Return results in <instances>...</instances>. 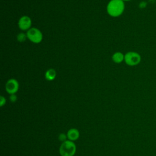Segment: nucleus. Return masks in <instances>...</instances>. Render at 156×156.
<instances>
[{
  "label": "nucleus",
  "mask_w": 156,
  "mask_h": 156,
  "mask_svg": "<svg viewBox=\"0 0 156 156\" xmlns=\"http://www.w3.org/2000/svg\"><path fill=\"white\" fill-rule=\"evenodd\" d=\"M67 135V138L68 140L74 141L77 140L80 136V133L78 129L76 128H71L66 133Z\"/></svg>",
  "instance_id": "nucleus-7"
},
{
  "label": "nucleus",
  "mask_w": 156,
  "mask_h": 156,
  "mask_svg": "<svg viewBox=\"0 0 156 156\" xmlns=\"http://www.w3.org/2000/svg\"><path fill=\"white\" fill-rule=\"evenodd\" d=\"M141 60V55L136 52L129 51L124 55V62L129 66L137 65Z\"/></svg>",
  "instance_id": "nucleus-3"
},
{
  "label": "nucleus",
  "mask_w": 156,
  "mask_h": 156,
  "mask_svg": "<svg viewBox=\"0 0 156 156\" xmlns=\"http://www.w3.org/2000/svg\"><path fill=\"white\" fill-rule=\"evenodd\" d=\"M56 77V72L54 69H49L45 73V78L47 80L51 81L55 79Z\"/></svg>",
  "instance_id": "nucleus-9"
},
{
  "label": "nucleus",
  "mask_w": 156,
  "mask_h": 156,
  "mask_svg": "<svg viewBox=\"0 0 156 156\" xmlns=\"http://www.w3.org/2000/svg\"><path fill=\"white\" fill-rule=\"evenodd\" d=\"M27 38L34 43H39L43 40L41 32L35 27H32L26 32Z\"/></svg>",
  "instance_id": "nucleus-4"
},
{
  "label": "nucleus",
  "mask_w": 156,
  "mask_h": 156,
  "mask_svg": "<svg viewBox=\"0 0 156 156\" xmlns=\"http://www.w3.org/2000/svg\"><path fill=\"white\" fill-rule=\"evenodd\" d=\"M6 103V99L5 98L2 96H0V106L1 107H2L3 105H4Z\"/></svg>",
  "instance_id": "nucleus-13"
},
{
  "label": "nucleus",
  "mask_w": 156,
  "mask_h": 156,
  "mask_svg": "<svg viewBox=\"0 0 156 156\" xmlns=\"http://www.w3.org/2000/svg\"><path fill=\"white\" fill-rule=\"evenodd\" d=\"M5 90L10 94H15L19 88V83L18 81L15 79H10L7 80L5 83Z\"/></svg>",
  "instance_id": "nucleus-5"
},
{
  "label": "nucleus",
  "mask_w": 156,
  "mask_h": 156,
  "mask_svg": "<svg viewBox=\"0 0 156 156\" xmlns=\"http://www.w3.org/2000/svg\"><path fill=\"white\" fill-rule=\"evenodd\" d=\"M26 38H27L26 34L21 32V33L18 34L17 35V40L19 42H23V41H26Z\"/></svg>",
  "instance_id": "nucleus-10"
},
{
  "label": "nucleus",
  "mask_w": 156,
  "mask_h": 156,
  "mask_svg": "<svg viewBox=\"0 0 156 156\" xmlns=\"http://www.w3.org/2000/svg\"><path fill=\"white\" fill-rule=\"evenodd\" d=\"M112 60L116 63H120L124 60V55L121 52H116L112 55Z\"/></svg>",
  "instance_id": "nucleus-8"
},
{
  "label": "nucleus",
  "mask_w": 156,
  "mask_h": 156,
  "mask_svg": "<svg viewBox=\"0 0 156 156\" xmlns=\"http://www.w3.org/2000/svg\"><path fill=\"white\" fill-rule=\"evenodd\" d=\"M76 152L75 143L70 140L62 142L59 147V153L61 156H74Z\"/></svg>",
  "instance_id": "nucleus-2"
},
{
  "label": "nucleus",
  "mask_w": 156,
  "mask_h": 156,
  "mask_svg": "<svg viewBox=\"0 0 156 156\" xmlns=\"http://www.w3.org/2000/svg\"><path fill=\"white\" fill-rule=\"evenodd\" d=\"M32 21L28 16H21L18 21V27L22 30H26L30 29Z\"/></svg>",
  "instance_id": "nucleus-6"
},
{
  "label": "nucleus",
  "mask_w": 156,
  "mask_h": 156,
  "mask_svg": "<svg viewBox=\"0 0 156 156\" xmlns=\"http://www.w3.org/2000/svg\"><path fill=\"white\" fill-rule=\"evenodd\" d=\"M123 1H130V0H122Z\"/></svg>",
  "instance_id": "nucleus-14"
},
{
  "label": "nucleus",
  "mask_w": 156,
  "mask_h": 156,
  "mask_svg": "<svg viewBox=\"0 0 156 156\" xmlns=\"http://www.w3.org/2000/svg\"><path fill=\"white\" fill-rule=\"evenodd\" d=\"M68 139L67 138V135L64 133H62L58 135V140L62 141V142H64L65 141H66Z\"/></svg>",
  "instance_id": "nucleus-11"
},
{
  "label": "nucleus",
  "mask_w": 156,
  "mask_h": 156,
  "mask_svg": "<svg viewBox=\"0 0 156 156\" xmlns=\"http://www.w3.org/2000/svg\"><path fill=\"white\" fill-rule=\"evenodd\" d=\"M125 4L122 0H111L107 6L108 14L112 17H118L124 12Z\"/></svg>",
  "instance_id": "nucleus-1"
},
{
  "label": "nucleus",
  "mask_w": 156,
  "mask_h": 156,
  "mask_svg": "<svg viewBox=\"0 0 156 156\" xmlns=\"http://www.w3.org/2000/svg\"><path fill=\"white\" fill-rule=\"evenodd\" d=\"M9 99L12 102H15L17 100V96L16 95H15V94H10L9 97Z\"/></svg>",
  "instance_id": "nucleus-12"
}]
</instances>
